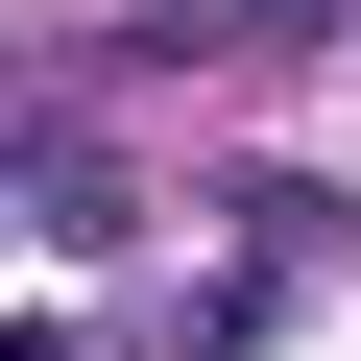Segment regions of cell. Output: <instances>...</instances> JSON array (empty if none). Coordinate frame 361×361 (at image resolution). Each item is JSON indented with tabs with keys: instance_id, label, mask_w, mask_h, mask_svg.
I'll use <instances>...</instances> for the list:
<instances>
[{
	"instance_id": "6da1fadb",
	"label": "cell",
	"mask_w": 361,
	"mask_h": 361,
	"mask_svg": "<svg viewBox=\"0 0 361 361\" xmlns=\"http://www.w3.org/2000/svg\"><path fill=\"white\" fill-rule=\"evenodd\" d=\"M289 25H313V0H289Z\"/></svg>"
}]
</instances>
